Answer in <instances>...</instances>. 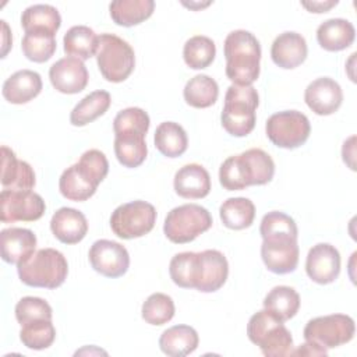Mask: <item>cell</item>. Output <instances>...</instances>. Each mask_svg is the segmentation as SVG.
I'll use <instances>...</instances> for the list:
<instances>
[{"label":"cell","instance_id":"6da1fadb","mask_svg":"<svg viewBox=\"0 0 357 357\" xmlns=\"http://www.w3.org/2000/svg\"><path fill=\"white\" fill-rule=\"evenodd\" d=\"M109 172V162L99 149L84 152L77 163L67 167L59 180L61 195L70 201L89 199Z\"/></svg>","mask_w":357,"mask_h":357},{"label":"cell","instance_id":"7a4b0ae2","mask_svg":"<svg viewBox=\"0 0 357 357\" xmlns=\"http://www.w3.org/2000/svg\"><path fill=\"white\" fill-rule=\"evenodd\" d=\"M226 75L236 85H251L259 77L261 45L248 31L230 32L223 45Z\"/></svg>","mask_w":357,"mask_h":357},{"label":"cell","instance_id":"3957f363","mask_svg":"<svg viewBox=\"0 0 357 357\" xmlns=\"http://www.w3.org/2000/svg\"><path fill=\"white\" fill-rule=\"evenodd\" d=\"M259 96L252 85L231 84L225 95L220 114L222 127L233 137H245L255 127V110Z\"/></svg>","mask_w":357,"mask_h":357},{"label":"cell","instance_id":"277c9868","mask_svg":"<svg viewBox=\"0 0 357 357\" xmlns=\"http://www.w3.org/2000/svg\"><path fill=\"white\" fill-rule=\"evenodd\" d=\"M17 272L20 280L26 286L56 289L67 279L68 264L60 251L42 248L29 259L17 265Z\"/></svg>","mask_w":357,"mask_h":357},{"label":"cell","instance_id":"5b68a950","mask_svg":"<svg viewBox=\"0 0 357 357\" xmlns=\"http://www.w3.org/2000/svg\"><path fill=\"white\" fill-rule=\"evenodd\" d=\"M247 335L266 357H284L291 356L293 353V337L290 331L265 308L250 318Z\"/></svg>","mask_w":357,"mask_h":357},{"label":"cell","instance_id":"8992f818","mask_svg":"<svg viewBox=\"0 0 357 357\" xmlns=\"http://www.w3.org/2000/svg\"><path fill=\"white\" fill-rule=\"evenodd\" d=\"M95 56L100 74L109 82L126 81L135 67L134 49L114 33L99 36Z\"/></svg>","mask_w":357,"mask_h":357},{"label":"cell","instance_id":"52a82bcc","mask_svg":"<svg viewBox=\"0 0 357 357\" xmlns=\"http://www.w3.org/2000/svg\"><path fill=\"white\" fill-rule=\"evenodd\" d=\"M212 216L209 211L198 204H184L173 208L163 225L165 236L174 244L194 241L199 234L209 230Z\"/></svg>","mask_w":357,"mask_h":357},{"label":"cell","instance_id":"ba28073f","mask_svg":"<svg viewBox=\"0 0 357 357\" xmlns=\"http://www.w3.org/2000/svg\"><path fill=\"white\" fill-rule=\"evenodd\" d=\"M156 223V209L146 201H132L117 206L110 216L113 233L124 240L148 234Z\"/></svg>","mask_w":357,"mask_h":357},{"label":"cell","instance_id":"9c48e42d","mask_svg":"<svg viewBox=\"0 0 357 357\" xmlns=\"http://www.w3.org/2000/svg\"><path fill=\"white\" fill-rule=\"evenodd\" d=\"M354 319L344 314H331L312 318L303 331L305 342L315 343L324 349L339 347L354 337Z\"/></svg>","mask_w":357,"mask_h":357},{"label":"cell","instance_id":"30bf717a","mask_svg":"<svg viewBox=\"0 0 357 357\" xmlns=\"http://www.w3.org/2000/svg\"><path fill=\"white\" fill-rule=\"evenodd\" d=\"M269 141L284 149H294L305 144L311 126L308 117L298 110H283L272 114L265 124Z\"/></svg>","mask_w":357,"mask_h":357},{"label":"cell","instance_id":"8fae6325","mask_svg":"<svg viewBox=\"0 0 357 357\" xmlns=\"http://www.w3.org/2000/svg\"><path fill=\"white\" fill-rule=\"evenodd\" d=\"M0 208L3 223L35 222L43 216L46 204L39 194L31 190H3Z\"/></svg>","mask_w":357,"mask_h":357},{"label":"cell","instance_id":"7c38bea8","mask_svg":"<svg viewBox=\"0 0 357 357\" xmlns=\"http://www.w3.org/2000/svg\"><path fill=\"white\" fill-rule=\"evenodd\" d=\"M89 264L106 278H120L130 266V255L124 245L112 240H96L88 252Z\"/></svg>","mask_w":357,"mask_h":357},{"label":"cell","instance_id":"4fadbf2b","mask_svg":"<svg viewBox=\"0 0 357 357\" xmlns=\"http://www.w3.org/2000/svg\"><path fill=\"white\" fill-rule=\"evenodd\" d=\"M305 272L318 284L335 282L340 273V254L337 248L329 243L315 244L307 254Z\"/></svg>","mask_w":357,"mask_h":357},{"label":"cell","instance_id":"5bb4252c","mask_svg":"<svg viewBox=\"0 0 357 357\" xmlns=\"http://www.w3.org/2000/svg\"><path fill=\"white\" fill-rule=\"evenodd\" d=\"M298 244L296 238H273L264 240L261 245V257L268 271L284 275L294 272L298 264Z\"/></svg>","mask_w":357,"mask_h":357},{"label":"cell","instance_id":"9a60e30c","mask_svg":"<svg viewBox=\"0 0 357 357\" xmlns=\"http://www.w3.org/2000/svg\"><path fill=\"white\" fill-rule=\"evenodd\" d=\"M49 78L56 91L73 95L85 89L89 75L82 60L68 56L52 64Z\"/></svg>","mask_w":357,"mask_h":357},{"label":"cell","instance_id":"2e32d148","mask_svg":"<svg viewBox=\"0 0 357 357\" xmlns=\"http://www.w3.org/2000/svg\"><path fill=\"white\" fill-rule=\"evenodd\" d=\"M304 100L315 114L329 116L340 107L343 102V92L335 79L321 77L308 84L304 92Z\"/></svg>","mask_w":357,"mask_h":357},{"label":"cell","instance_id":"e0dca14e","mask_svg":"<svg viewBox=\"0 0 357 357\" xmlns=\"http://www.w3.org/2000/svg\"><path fill=\"white\" fill-rule=\"evenodd\" d=\"M229 275L226 257L218 250H205L198 252V276L195 289L202 293L219 290Z\"/></svg>","mask_w":357,"mask_h":357},{"label":"cell","instance_id":"ac0fdd59","mask_svg":"<svg viewBox=\"0 0 357 357\" xmlns=\"http://www.w3.org/2000/svg\"><path fill=\"white\" fill-rule=\"evenodd\" d=\"M36 236L29 229L8 227L0 233L1 258L7 264L20 265L35 254Z\"/></svg>","mask_w":357,"mask_h":357},{"label":"cell","instance_id":"d6986e66","mask_svg":"<svg viewBox=\"0 0 357 357\" xmlns=\"http://www.w3.org/2000/svg\"><path fill=\"white\" fill-rule=\"evenodd\" d=\"M307 53L308 47L304 36L290 31L276 36L271 47L272 61L284 70H291L303 64Z\"/></svg>","mask_w":357,"mask_h":357},{"label":"cell","instance_id":"ffe728a7","mask_svg":"<svg viewBox=\"0 0 357 357\" xmlns=\"http://www.w3.org/2000/svg\"><path fill=\"white\" fill-rule=\"evenodd\" d=\"M50 230L59 241L77 244L86 236L88 222L81 211L63 206L52 216Z\"/></svg>","mask_w":357,"mask_h":357},{"label":"cell","instance_id":"44dd1931","mask_svg":"<svg viewBox=\"0 0 357 357\" xmlns=\"http://www.w3.org/2000/svg\"><path fill=\"white\" fill-rule=\"evenodd\" d=\"M173 187L176 194L181 198H205L211 191V177L204 166L190 163L176 172Z\"/></svg>","mask_w":357,"mask_h":357},{"label":"cell","instance_id":"7402d4cb","mask_svg":"<svg viewBox=\"0 0 357 357\" xmlns=\"http://www.w3.org/2000/svg\"><path fill=\"white\" fill-rule=\"evenodd\" d=\"M35 172L29 163L18 160L8 146H1V185L3 190H32Z\"/></svg>","mask_w":357,"mask_h":357},{"label":"cell","instance_id":"603a6c76","mask_svg":"<svg viewBox=\"0 0 357 357\" xmlns=\"http://www.w3.org/2000/svg\"><path fill=\"white\" fill-rule=\"evenodd\" d=\"M42 78L36 71L20 70L11 74L3 84V96L13 105L28 103L42 91Z\"/></svg>","mask_w":357,"mask_h":357},{"label":"cell","instance_id":"cb8c5ba5","mask_svg":"<svg viewBox=\"0 0 357 357\" xmlns=\"http://www.w3.org/2000/svg\"><path fill=\"white\" fill-rule=\"evenodd\" d=\"M356 38L353 24L343 18H331L324 21L317 29L319 46L328 52H340L351 46Z\"/></svg>","mask_w":357,"mask_h":357},{"label":"cell","instance_id":"d4e9b609","mask_svg":"<svg viewBox=\"0 0 357 357\" xmlns=\"http://www.w3.org/2000/svg\"><path fill=\"white\" fill-rule=\"evenodd\" d=\"M199 343L197 331L188 325H174L159 337L160 350L170 357H184L192 353Z\"/></svg>","mask_w":357,"mask_h":357},{"label":"cell","instance_id":"484cf974","mask_svg":"<svg viewBox=\"0 0 357 357\" xmlns=\"http://www.w3.org/2000/svg\"><path fill=\"white\" fill-rule=\"evenodd\" d=\"M21 25L25 33L42 32L54 36L61 25V17L50 4H33L22 11Z\"/></svg>","mask_w":357,"mask_h":357},{"label":"cell","instance_id":"4316f807","mask_svg":"<svg viewBox=\"0 0 357 357\" xmlns=\"http://www.w3.org/2000/svg\"><path fill=\"white\" fill-rule=\"evenodd\" d=\"M153 10V0H116L109 6L112 20L120 26L138 25L148 20Z\"/></svg>","mask_w":357,"mask_h":357},{"label":"cell","instance_id":"83f0119b","mask_svg":"<svg viewBox=\"0 0 357 357\" xmlns=\"http://www.w3.org/2000/svg\"><path fill=\"white\" fill-rule=\"evenodd\" d=\"M155 146L166 158L181 156L188 146L185 130L174 121H163L155 130Z\"/></svg>","mask_w":357,"mask_h":357},{"label":"cell","instance_id":"f1b7e54d","mask_svg":"<svg viewBox=\"0 0 357 357\" xmlns=\"http://www.w3.org/2000/svg\"><path fill=\"white\" fill-rule=\"evenodd\" d=\"M247 183L250 185H264L273 178L275 163L273 159L259 148H251L240 153Z\"/></svg>","mask_w":357,"mask_h":357},{"label":"cell","instance_id":"f546056e","mask_svg":"<svg viewBox=\"0 0 357 357\" xmlns=\"http://www.w3.org/2000/svg\"><path fill=\"white\" fill-rule=\"evenodd\" d=\"M112 103L110 93L107 91H93L82 98L70 113V123L75 127H82L98 117L103 116Z\"/></svg>","mask_w":357,"mask_h":357},{"label":"cell","instance_id":"4dcf8cb0","mask_svg":"<svg viewBox=\"0 0 357 357\" xmlns=\"http://www.w3.org/2000/svg\"><path fill=\"white\" fill-rule=\"evenodd\" d=\"M99 36L95 33V31L86 25H75L71 26L64 38V52L70 57H75L79 60H88L96 53L98 49Z\"/></svg>","mask_w":357,"mask_h":357},{"label":"cell","instance_id":"1f68e13d","mask_svg":"<svg viewBox=\"0 0 357 357\" xmlns=\"http://www.w3.org/2000/svg\"><path fill=\"white\" fill-rule=\"evenodd\" d=\"M264 308L282 322L293 318L300 308V296L290 286H276L264 298Z\"/></svg>","mask_w":357,"mask_h":357},{"label":"cell","instance_id":"d6a6232c","mask_svg":"<svg viewBox=\"0 0 357 357\" xmlns=\"http://www.w3.org/2000/svg\"><path fill=\"white\" fill-rule=\"evenodd\" d=\"M219 215L226 227L231 230H243L252 225L255 218V206L251 199L244 197L229 198L220 205Z\"/></svg>","mask_w":357,"mask_h":357},{"label":"cell","instance_id":"836d02e7","mask_svg":"<svg viewBox=\"0 0 357 357\" xmlns=\"http://www.w3.org/2000/svg\"><path fill=\"white\" fill-rule=\"evenodd\" d=\"M183 95L187 105L197 109H205L215 105L218 100L219 86L209 75L198 74L185 84Z\"/></svg>","mask_w":357,"mask_h":357},{"label":"cell","instance_id":"e575fe53","mask_svg":"<svg viewBox=\"0 0 357 357\" xmlns=\"http://www.w3.org/2000/svg\"><path fill=\"white\" fill-rule=\"evenodd\" d=\"M114 153L117 160L124 167H138L144 163L148 148L145 135L141 134H120L114 135Z\"/></svg>","mask_w":357,"mask_h":357},{"label":"cell","instance_id":"d590c367","mask_svg":"<svg viewBox=\"0 0 357 357\" xmlns=\"http://www.w3.org/2000/svg\"><path fill=\"white\" fill-rule=\"evenodd\" d=\"M216 56L215 42L204 35L191 36L183 47V59L192 70H202L212 64Z\"/></svg>","mask_w":357,"mask_h":357},{"label":"cell","instance_id":"8d00e7d4","mask_svg":"<svg viewBox=\"0 0 357 357\" xmlns=\"http://www.w3.org/2000/svg\"><path fill=\"white\" fill-rule=\"evenodd\" d=\"M20 339L22 344L31 350H43L53 344L56 329L52 319H33L21 325Z\"/></svg>","mask_w":357,"mask_h":357},{"label":"cell","instance_id":"74e56055","mask_svg":"<svg viewBox=\"0 0 357 357\" xmlns=\"http://www.w3.org/2000/svg\"><path fill=\"white\" fill-rule=\"evenodd\" d=\"M169 273L174 284L183 289H195L198 276V252L176 254L169 264Z\"/></svg>","mask_w":357,"mask_h":357},{"label":"cell","instance_id":"f35d334b","mask_svg":"<svg viewBox=\"0 0 357 357\" xmlns=\"http://www.w3.org/2000/svg\"><path fill=\"white\" fill-rule=\"evenodd\" d=\"M259 233L262 240L273 238H296L298 237V230L294 219L283 212L272 211L264 215L259 226Z\"/></svg>","mask_w":357,"mask_h":357},{"label":"cell","instance_id":"ab89813d","mask_svg":"<svg viewBox=\"0 0 357 357\" xmlns=\"http://www.w3.org/2000/svg\"><path fill=\"white\" fill-rule=\"evenodd\" d=\"M174 311V303L170 296L165 293H153L144 301L141 315L146 324L159 326L172 321Z\"/></svg>","mask_w":357,"mask_h":357},{"label":"cell","instance_id":"60d3db41","mask_svg":"<svg viewBox=\"0 0 357 357\" xmlns=\"http://www.w3.org/2000/svg\"><path fill=\"white\" fill-rule=\"evenodd\" d=\"M56 46L57 43L54 36L42 32L25 33L21 43L24 56L33 63H45L52 59L56 52Z\"/></svg>","mask_w":357,"mask_h":357},{"label":"cell","instance_id":"b9f144b4","mask_svg":"<svg viewBox=\"0 0 357 357\" xmlns=\"http://www.w3.org/2000/svg\"><path fill=\"white\" fill-rule=\"evenodd\" d=\"M149 116L141 107H127L117 113L113 120L114 135L120 134H141L146 135L149 130Z\"/></svg>","mask_w":357,"mask_h":357},{"label":"cell","instance_id":"7bdbcfd3","mask_svg":"<svg viewBox=\"0 0 357 357\" xmlns=\"http://www.w3.org/2000/svg\"><path fill=\"white\" fill-rule=\"evenodd\" d=\"M53 311L49 303L40 297H22L15 305V318L20 325L33 319H52Z\"/></svg>","mask_w":357,"mask_h":357},{"label":"cell","instance_id":"ee69618b","mask_svg":"<svg viewBox=\"0 0 357 357\" xmlns=\"http://www.w3.org/2000/svg\"><path fill=\"white\" fill-rule=\"evenodd\" d=\"M219 181L223 188L229 191L244 190L248 187L244 167L240 159V155L229 156L219 169Z\"/></svg>","mask_w":357,"mask_h":357},{"label":"cell","instance_id":"f6af8a7d","mask_svg":"<svg viewBox=\"0 0 357 357\" xmlns=\"http://www.w3.org/2000/svg\"><path fill=\"white\" fill-rule=\"evenodd\" d=\"M326 354H328L326 349L311 342H305L291 353V356H326Z\"/></svg>","mask_w":357,"mask_h":357},{"label":"cell","instance_id":"bcb514c9","mask_svg":"<svg viewBox=\"0 0 357 357\" xmlns=\"http://www.w3.org/2000/svg\"><path fill=\"white\" fill-rule=\"evenodd\" d=\"M337 4V0H331V1H301V6L305 7L310 13H326L332 7Z\"/></svg>","mask_w":357,"mask_h":357},{"label":"cell","instance_id":"7dc6e473","mask_svg":"<svg viewBox=\"0 0 357 357\" xmlns=\"http://www.w3.org/2000/svg\"><path fill=\"white\" fill-rule=\"evenodd\" d=\"M1 22V29H3V49H1V57L7 56V52L10 50L11 45H13V38H11V32L10 28L7 25V22L4 20L0 21Z\"/></svg>","mask_w":357,"mask_h":357}]
</instances>
